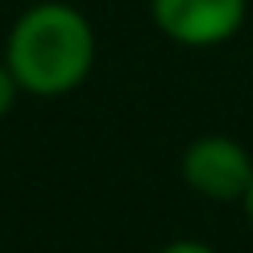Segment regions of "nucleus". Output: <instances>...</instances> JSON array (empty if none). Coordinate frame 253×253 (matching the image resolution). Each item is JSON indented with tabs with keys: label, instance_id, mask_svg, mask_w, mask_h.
<instances>
[{
	"label": "nucleus",
	"instance_id": "obj_1",
	"mask_svg": "<svg viewBox=\"0 0 253 253\" xmlns=\"http://www.w3.org/2000/svg\"><path fill=\"white\" fill-rule=\"evenodd\" d=\"M95 55L99 40L91 20L67 0L28 4L12 20L0 51L20 91L36 99H63L79 91L95 67Z\"/></svg>",
	"mask_w": 253,
	"mask_h": 253
},
{
	"label": "nucleus",
	"instance_id": "obj_2",
	"mask_svg": "<svg viewBox=\"0 0 253 253\" xmlns=\"http://www.w3.org/2000/svg\"><path fill=\"white\" fill-rule=\"evenodd\" d=\"M150 20L170 43L206 51L229 43L245 28L249 0H150Z\"/></svg>",
	"mask_w": 253,
	"mask_h": 253
},
{
	"label": "nucleus",
	"instance_id": "obj_3",
	"mask_svg": "<svg viewBox=\"0 0 253 253\" xmlns=\"http://www.w3.org/2000/svg\"><path fill=\"white\" fill-rule=\"evenodd\" d=\"M182 182L210 202H241L253 182V154L229 134H198L182 150Z\"/></svg>",
	"mask_w": 253,
	"mask_h": 253
},
{
	"label": "nucleus",
	"instance_id": "obj_4",
	"mask_svg": "<svg viewBox=\"0 0 253 253\" xmlns=\"http://www.w3.org/2000/svg\"><path fill=\"white\" fill-rule=\"evenodd\" d=\"M24 91H20V83H16V75L8 71V63L0 59V123L12 115V107H16V99H20Z\"/></svg>",
	"mask_w": 253,
	"mask_h": 253
},
{
	"label": "nucleus",
	"instance_id": "obj_5",
	"mask_svg": "<svg viewBox=\"0 0 253 253\" xmlns=\"http://www.w3.org/2000/svg\"><path fill=\"white\" fill-rule=\"evenodd\" d=\"M158 253H217V249L206 245V241H198V237H174V241H166Z\"/></svg>",
	"mask_w": 253,
	"mask_h": 253
},
{
	"label": "nucleus",
	"instance_id": "obj_6",
	"mask_svg": "<svg viewBox=\"0 0 253 253\" xmlns=\"http://www.w3.org/2000/svg\"><path fill=\"white\" fill-rule=\"evenodd\" d=\"M241 206H245V213H249V221H253V182H249V190H245V198H241Z\"/></svg>",
	"mask_w": 253,
	"mask_h": 253
}]
</instances>
